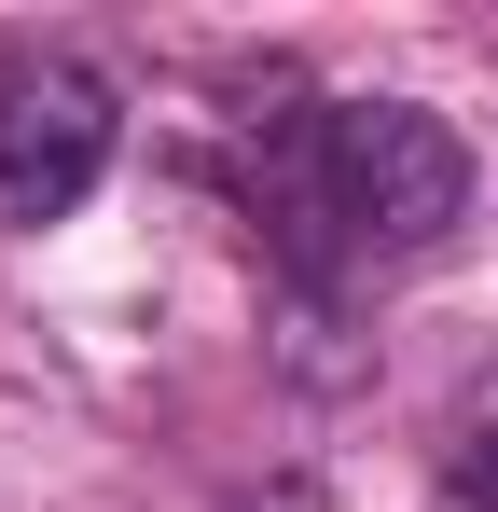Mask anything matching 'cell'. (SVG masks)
Returning a JSON list of instances; mask_svg holds the SVG:
<instances>
[{"label": "cell", "mask_w": 498, "mask_h": 512, "mask_svg": "<svg viewBox=\"0 0 498 512\" xmlns=\"http://www.w3.org/2000/svg\"><path fill=\"white\" fill-rule=\"evenodd\" d=\"M111 139H125V97L83 56H0V222L14 236L70 222L111 180Z\"/></svg>", "instance_id": "cell-2"}, {"label": "cell", "mask_w": 498, "mask_h": 512, "mask_svg": "<svg viewBox=\"0 0 498 512\" xmlns=\"http://www.w3.org/2000/svg\"><path fill=\"white\" fill-rule=\"evenodd\" d=\"M249 222L305 291L429 263L471 222V139L415 97H291L249 125Z\"/></svg>", "instance_id": "cell-1"}, {"label": "cell", "mask_w": 498, "mask_h": 512, "mask_svg": "<svg viewBox=\"0 0 498 512\" xmlns=\"http://www.w3.org/2000/svg\"><path fill=\"white\" fill-rule=\"evenodd\" d=\"M457 499H471V512H498V429L471 443V457H457Z\"/></svg>", "instance_id": "cell-3"}]
</instances>
